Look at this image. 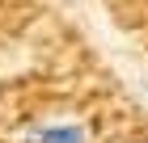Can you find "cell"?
<instances>
[{
	"instance_id": "1",
	"label": "cell",
	"mask_w": 148,
	"mask_h": 143,
	"mask_svg": "<svg viewBox=\"0 0 148 143\" xmlns=\"http://www.w3.org/2000/svg\"><path fill=\"white\" fill-rule=\"evenodd\" d=\"M25 143H89V135L76 122H38L25 131Z\"/></svg>"
}]
</instances>
